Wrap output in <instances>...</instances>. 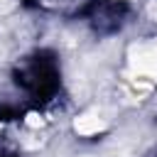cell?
Wrapping results in <instances>:
<instances>
[{
	"instance_id": "3",
	"label": "cell",
	"mask_w": 157,
	"mask_h": 157,
	"mask_svg": "<svg viewBox=\"0 0 157 157\" xmlns=\"http://www.w3.org/2000/svg\"><path fill=\"white\" fill-rule=\"evenodd\" d=\"M27 125H32V128H37V125H42V118H39L37 113H29V115H27Z\"/></svg>"
},
{
	"instance_id": "2",
	"label": "cell",
	"mask_w": 157,
	"mask_h": 157,
	"mask_svg": "<svg viewBox=\"0 0 157 157\" xmlns=\"http://www.w3.org/2000/svg\"><path fill=\"white\" fill-rule=\"evenodd\" d=\"M74 130L81 132V135H96V132L105 130V120L96 113H83L74 120Z\"/></svg>"
},
{
	"instance_id": "4",
	"label": "cell",
	"mask_w": 157,
	"mask_h": 157,
	"mask_svg": "<svg viewBox=\"0 0 157 157\" xmlns=\"http://www.w3.org/2000/svg\"><path fill=\"white\" fill-rule=\"evenodd\" d=\"M10 5H12V0H0V12H5Z\"/></svg>"
},
{
	"instance_id": "1",
	"label": "cell",
	"mask_w": 157,
	"mask_h": 157,
	"mask_svg": "<svg viewBox=\"0 0 157 157\" xmlns=\"http://www.w3.org/2000/svg\"><path fill=\"white\" fill-rule=\"evenodd\" d=\"M128 59H130L132 74H137L140 78H147V81H157V39L132 44Z\"/></svg>"
}]
</instances>
